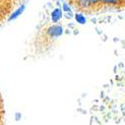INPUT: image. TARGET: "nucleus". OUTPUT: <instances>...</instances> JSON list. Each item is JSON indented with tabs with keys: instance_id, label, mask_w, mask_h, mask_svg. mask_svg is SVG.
<instances>
[{
	"instance_id": "nucleus-1",
	"label": "nucleus",
	"mask_w": 125,
	"mask_h": 125,
	"mask_svg": "<svg viewBox=\"0 0 125 125\" xmlns=\"http://www.w3.org/2000/svg\"><path fill=\"white\" fill-rule=\"evenodd\" d=\"M47 33L50 37H59L63 34V27L61 25L55 24L53 26H50L47 30Z\"/></svg>"
},
{
	"instance_id": "nucleus-2",
	"label": "nucleus",
	"mask_w": 125,
	"mask_h": 125,
	"mask_svg": "<svg viewBox=\"0 0 125 125\" xmlns=\"http://www.w3.org/2000/svg\"><path fill=\"white\" fill-rule=\"evenodd\" d=\"M62 15H63V10L60 8H55L53 9V11L51 12V20L53 23H57L59 20L62 18Z\"/></svg>"
},
{
	"instance_id": "nucleus-3",
	"label": "nucleus",
	"mask_w": 125,
	"mask_h": 125,
	"mask_svg": "<svg viewBox=\"0 0 125 125\" xmlns=\"http://www.w3.org/2000/svg\"><path fill=\"white\" fill-rule=\"evenodd\" d=\"M24 10H25V5H21L20 7H18L12 14H10V16L8 18V21H12V20H14L17 17H19L20 15H21L24 12Z\"/></svg>"
},
{
	"instance_id": "nucleus-4",
	"label": "nucleus",
	"mask_w": 125,
	"mask_h": 125,
	"mask_svg": "<svg viewBox=\"0 0 125 125\" xmlns=\"http://www.w3.org/2000/svg\"><path fill=\"white\" fill-rule=\"evenodd\" d=\"M4 117H5V111H4V104L3 99L0 93V125H4Z\"/></svg>"
},
{
	"instance_id": "nucleus-5",
	"label": "nucleus",
	"mask_w": 125,
	"mask_h": 125,
	"mask_svg": "<svg viewBox=\"0 0 125 125\" xmlns=\"http://www.w3.org/2000/svg\"><path fill=\"white\" fill-rule=\"evenodd\" d=\"M77 5L79 8L85 9V8H89L90 7V0H77Z\"/></svg>"
},
{
	"instance_id": "nucleus-6",
	"label": "nucleus",
	"mask_w": 125,
	"mask_h": 125,
	"mask_svg": "<svg viewBox=\"0 0 125 125\" xmlns=\"http://www.w3.org/2000/svg\"><path fill=\"white\" fill-rule=\"evenodd\" d=\"M74 18H75V20H76V22L77 23H79V24H85L86 23V18H85V16L83 15V14H81V13H76L75 15H74Z\"/></svg>"
},
{
	"instance_id": "nucleus-7",
	"label": "nucleus",
	"mask_w": 125,
	"mask_h": 125,
	"mask_svg": "<svg viewBox=\"0 0 125 125\" xmlns=\"http://www.w3.org/2000/svg\"><path fill=\"white\" fill-rule=\"evenodd\" d=\"M122 0H101V2L103 4H109V5H114V4H118Z\"/></svg>"
},
{
	"instance_id": "nucleus-8",
	"label": "nucleus",
	"mask_w": 125,
	"mask_h": 125,
	"mask_svg": "<svg viewBox=\"0 0 125 125\" xmlns=\"http://www.w3.org/2000/svg\"><path fill=\"white\" fill-rule=\"evenodd\" d=\"M62 10H63V11H65V12H70V11H71V9H70V7L68 6L67 3H63V6H62Z\"/></svg>"
},
{
	"instance_id": "nucleus-9",
	"label": "nucleus",
	"mask_w": 125,
	"mask_h": 125,
	"mask_svg": "<svg viewBox=\"0 0 125 125\" xmlns=\"http://www.w3.org/2000/svg\"><path fill=\"white\" fill-rule=\"evenodd\" d=\"M99 2H101V0H90V4L91 5H96Z\"/></svg>"
},
{
	"instance_id": "nucleus-10",
	"label": "nucleus",
	"mask_w": 125,
	"mask_h": 125,
	"mask_svg": "<svg viewBox=\"0 0 125 125\" xmlns=\"http://www.w3.org/2000/svg\"><path fill=\"white\" fill-rule=\"evenodd\" d=\"M122 1H123V2H124V3H125V0H122Z\"/></svg>"
},
{
	"instance_id": "nucleus-11",
	"label": "nucleus",
	"mask_w": 125,
	"mask_h": 125,
	"mask_svg": "<svg viewBox=\"0 0 125 125\" xmlns=\"http://www.w3.org/2000/svg\"><path fill=\"white\" fill-rule=\"evenodd\" d=\"M124 120H125V119H124Z\"/></svg>"
}]
</instances>
